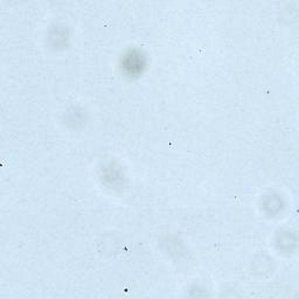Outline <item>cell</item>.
Masks as SVG:
<instances>
[{
	"instance_id": "6da1fadb",
	"label": "cell",
	"mask_w": 299,
	"mask_h": 299,
	"mask_svg": "<svg viewBox=\"0 0 299 299\" xmlns=\"http://www.w3.org/2000/svg\"><path fill=\"white\" fill-rule=\"evenodd\" d=\"M144 66L143 57L137 53H130L127 55L124 60V68L128 70L130 74L139 73Z\"/></svg>"
}]
</instances>
